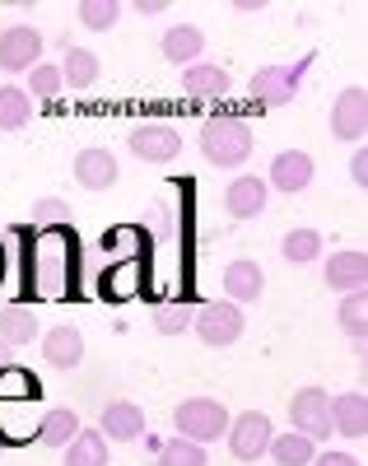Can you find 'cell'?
Wrapping results in <instances>:
<instances>
[{"mask_svg":"<svg viewBox=\"0 0 368 466\" xmlns=\"http://www.w3.org/2000/svg\"><path fill=\"white\" fill-rule=\"evenodd\" d=\"M200 154L215 164V168H242L252 154V127L242 116H210L200 127Z\"/></svg>","mask_w":368,"mask_h":466,"instance_id":"6da1fadb","label":"cell"},{"mask_svg":"<svg viewBox=\"0 0 368 466\" xmlns=\"http://www.w3.org/2000/svg\"><path fill=\"white\" fill-rule=\"evenodd\" d=\"M33 276H37V285H43L47 294H66V285H70V266H75V238L66 228H47L43 238L33 243Z\"/></svg>","mask_w":368,"mask_h":466,"instance_id":"7a4b0ae2","label":"cell"},{"mask_svg":"<svg viewBox=\"0 0 368 466\" xmlns=\"http://www.w3.org/2000/svg\"><path fill=\"white\" fill-rule=\"evenodd\" d=\"M173 424H178V439H191L206 448V443L229 434V410L215 397H187L173 406Z\"/></svg>","mask_w":368,"mask_h":466,"instance_id":"3957f363","label":"cell"},{"mask_svg":"<svg viewBox=\"0 0 368 466\" xmlns=\"http://www.w3.org/2000/svg\"><path fill=\"white\" fill-rule=\"evenodd\" d=\"M290 424L303 439H332V392L326 387H299L290 397Z\"/></svg>","mask_w":368,"mask_h":466,"instance_id":"277c9868","label":"cell"},{"mask_svg":"<svg viewBox=\"0 0 368 466\" xmlns=\"http://www.w3.org/2000/svg\"><path fill=\"white\" fill-rule=\"evenodd\" d=\"M271 439H275V424H271L266 410H242V415L229 420V452H233L238 461H257V457H266Z\"/></svg>","mask_w":368,"mask_h":466,"instance_id":"5b68a950","label":"cell"},{"mask_svg":"<svg viewBox=\"0 0 368 466\" xmlns=\"http://www.w3.org/2000/svg\"><path fill=\"white\" fill-rule=\"evenodd\" d=\"M242 308L238 303H229V299H220V303H206L196 313V336L206 340V345H215V350H229V345H238L242 340Z\"/></svg>","mask_w":368,"mask_h":466,"instance_id":"8992f818","label":"cell"},{"mask_svg":"<svg viewBox=\"0 0 368 466\" xmlns=\"http://www.w3.org/2000/svg\"><path fill=\"white\" fill-rule=\"evenodd\" d=\"M131 154L145 164H173L182 154V136L173 122H140L131 127Z\"/></svg>","mask_w":368,"mask_h":466,"instance_id":"52a82bcc","label":"cell"},{"mask_svg":"<svg viewBox=\"0 0 368 466\" xmlns=\"http://www.w3.org/2000/svg\"><path fill=\"white\" fill-rule=\"evenodd\" d=\"M43 61V28L10 24L0 33V70H33Z\"/></svg>","mask_w":368,"mask_h":466,"instance_id":"ba28073f","label":"cell"},{"mask_svg":"<svg viewBox=\"0 0 368 466\" xmlns=\"http://www.w3.org/2000/svg\"><path fill=\"white\" fill-rule=\"evenodd\" d=\"M317 177V164H312V154L303 149H284L271 159V173H266V187L271 191H290V197H299V191H308Z\"/></svg>","mask_w":368,"mask_h":466,"instance_id":"9c48e42d","label":"cell"},{"mask_svg":"<svg viewBox=\"0 0 368 466\" xmlns=\"http://www.w3.org/2000/svg\"><path fill=\"white\" fill-rule=\"evenodd\" d=\"M368 131V94L359 85H350L345 94H336L332 103V136L345 140V145H359Z\"/></svg>","mask_w":368,"mask_h":466,"instance_id":"30bf717a","label":"cell"},{"mask_svg":"<svg viewBox=\"0 0 368 466\" xmlns=\"http://www.w3.org/2000/svg\"><path fill=\"white\" fill-rule=\"evenodd\" d=\"M121 168H117V154L103 149V145H89V149H79L75 154V182L85 187V191H107L117 187Z\"/></svg>","mask_w":368,"mask_h":466,"instance_id":"8fae6325","label":"cell"},{"mask_svg":"<svg viewBox=\"0 0 368 466\" xmlns=\"http://www.w3.org/2000/svg\"><path fill=\"white\" fill-rule=\"evenodd\" d=\"M322 276H326V289H336V294L345 299V294L363 289L368 261H363V252H359V248H341V252H332V257H326Z\"/></svg>","mask_w":368,"mask_h":466,"instance_id":"7c38bea8","label":"cell"},{"mask_svg":"<svg viewBox=\"0 0 368 466\" xmlns=\"http://www.w3.org/2000/svg\"><path fill=\"white\" fill-rule=\"evenodd\" d=\"M266 197H271L266 177L242 173V177H233V182L224 187V210H229L233 219H252V215H261V210H266Z\"/></svg>","mask_w":368,"mask_h":466,"instance_id":"4fadbf2b","label":"cell"},{"mask_svg":"<svg viewBox=\"0 0 368 466\" xmlns=\"http://www.w3.org/2000/svg\"><path fill=\"white\" fill-rule=\"evenodd\" d=\"M98 434L112 443H136V439H145V410L136 406V401H107L103 406V420H98Z\"/></svg>","mask_w":368,"mask_h":466,"instance_id":"5bb4252c","label":"cell"},{"mask_svg":"<svg viewBox=\"0 0 368 466\" xmlns=\"http://www.w3.org/2000/svg\"><path fill=\"white\" fill-rule=\"evenodd\" d=\"M158 52H163V61H173V66L187 70V66L200 61V52H206V33H200L196 24H173V28H163Z\"/></svg>","mask_w":368,"mask_h":466,"instance_id":"9a60e30c","label":"cell"},{"mask_svg":"<svg viewBox=\"0 0 368 466\" xmlns=\"http://www.w3.org/2000/svg\"><path fill=\"white\" fill-rule=\"evenodd\" d=\"M332 434H341V439H363L368 434V401H363V392L332 397Z\"/></svg>","mask_w":368,"mask_h":466,"instance_id":"2e32d148","label":"cell"},{"mask_svg":"<svg viewBox=\"0 0 368 466\" xmlns=\"http://www.w3.org/2000/svg\"><path fill=\"white\" fill-rule=\"evenodd\" d=\"M224 289H229V303H257L261 289H266V276L257 261H229L224 266Z\"/></svg>","mask_w":368,"mask_h":466,"instance_id":"e0dca14e","label":"cell"},{"mask_svg":"<svg viewBox=\"0 0 368 466\" xmlns=\"http://www.w3.org/2000/svg\"><path fill=\"white\" fill-rule=\"evenodd\" d=\"M43 360L56 369H75L85 360V336H79V327H52L43 336Z\"/></svg>","mask_w":368,"mask_h":466,"instance_id":"ac0fdd59","label":"cell"},{"mask_svg":"<svg viewBox=\"0 0 368 466\" xmlns=\"http://www.w3.org/2000/svg\"><path fill=\"white\" fill-rule=\"evenodd\" d=\"M182 89L191 98H220V94H229V70L210 66V61H196L182 70Z\"/></svg>","mask_w":368,"mask_h":466,"instance_id":"d6986e66","label":"cell"},{"mask_svg":"<svg viewBox=\"0 0 368 466\" xmlns=\"http://www.w3.org/2000/svg\"><path fill=\"white\" fill-rule=\"evenodd\" d=\"M294 80H299V70H290V66H266V70H257V75H252V94H257L261 103L280 107V103H290Z\"/></svg>","mask_w":368,"mask_h":466,"instance_id":"ffe728a7","label":"cell"},{"mask_svg":"<svg viewBox=\"0 0 368 466\" xmlns=\"http://www.w3.org/2000/svg\"><path fill=\"white\" fill-rule=\"evenodd\" d=\"M79 430H85V424H79V415L70 406H52L43 420H37V439H43L47 448H66Z\"/></svg>","mask_w":368,"mask_h":466,"instance_id":"44dd1931","label":"cell"},{"mask_svg":"<svg viewBox=\"0 0 368 466\" xmlns=\"http://www.w3.org/2000/svg\"><path fill=\"white\" fill-rule=\"evenodd\" d=\"M266 452H271V461H275V466H312V457H317V443L290 430V434H275Z\"/></svg>","mask_w":368,"mask_h":466,"instance_id":"7402d4cb","label":"cell"},{"mask_svg":"<svg viewBox=\"0 0 368 466\" xmlns=\"http://www.w3.org/2000/svg\"><path fill=\"white\" fill-rule=\"evenodd\" d=\"M66 466H107V439L98 430H79L66 443Z\"/></svg>","mask_w":368,"mask_h":466,"instance_id":"603a6c76","label":"cell"},{"mask_svg":"<svg viewBox=\"0 0 368 466\" xmlns=\"http://www.w3.org/2000/svg\"><path fill=\"white\" fill-rule=\"evenodd\" d=\"M33 116V98L19 85H0V131H24Z\"/></svg>","mask_w":368,"mask_h":466,"instance_id":"cb8c5ba5","label":"cell"},{"mask_svg":"<svg viewBox=\"0 0 368 466\" xmlns=\"http://www.w3.org/2000/svg\"><path fill=\"white\" fill-rule=\"evenodd\" d=\"M94 80H98V56H94L89 47H70L66 61H61V85H70V89H89Z\"/></svg>","mask_w":368,"mask_h":466,"instance_id":"d4e9b609","label":"cell"},{"mask_svg":"<svg viewBox=\"0 0 368 466\" xmlns=\"http://www.w3.org/2000/svg\"><path fill=\"white\" fill-rule=\"evenodd\" d=\"M280 252H284L290 266H308V261L322 257V233L317 228H290V233H284V243H280Z\"/></svg>","mask_w":368,"mask_h":466,"instance_id":"484cf974","label":"cell"},{"mask_svg":"<svg viewBox=\"0 0 368 466\" xmlns=\"http://www.w3.org/2000/svg\"><path fill=\"white\" fill-rule=\"evenodd\" d=\"M363 313H368V294H363V289H354V294L341 299L336 322H341V331H345L354 345H363Z\"/></svg>","mask_w":368,"mask_h":466,"instance_id":"4316f807","label":"cell"},{"mask_svg":"<svg viewBox=\"0 0 368 466\" xmlns=\"http://www.w3.org/2000/svg\"><path fill=\"white\" fill-rule=\"evenodd\" d=\"M158 466H210L206 448L191 443V439H169L158 448Z\"/></svg>","mask_w":368,"mask_h":466,"instance_id":"83f0119b","label":"cell"},{"mask_svg":"<svg viewBox=\"0 0 368 466\" xmlns=\"http://www.w3.org/2000/svg\"><path fill=\"white\" fill-rule=\"evenodd\" d=\"M79 24L85 28H117V19H121V5H112V0H79Z\"/></svg>","mask_w":368,"mask_h":466,"instance_id":"f1b7e54d","label":"cell"},{"mask_svg":"<svg viewBox=\"0 0 368 466\" xmlns=\"http://www.w3.org/2000/svg\"><path fill=\"white\" fill-rule=\"evenodd\" d=\"M61 94V66H33L28 70V98H56Z\"/></svg>","mask_w":368,"mask_h":466,"instance_id":"f546056e","label":"cell"},{"mask_svg":"<svg viewBox=\"0 0 368 466\" xmlns=\"http://www.w3.org/2000/svg\"><path fill=\"white\" fill-rule=\"evenodd\" d=\"M0 336H5L10 345L33 340V318L24 313V308H5V313H0Z\"/></svg>","mask_w":368,"mask_h":466,"instance_id":"4dcf8cb0","label":"cell"},{"mask_svg":"<svg viewBox=\"0 0 368 466\" xmlns=\"http://www.w3.org/2000/svg\"><path fill=\"white\" fill-rule=\"evenodd\" d=\"M154 327H158L163 336L187 331V327H191V308H154Z\"/></svg>","mask_w":368,"mask_h":466,"instance_id":"1f68e13d","label":"cell"},{"mask_svg":"<svg viewBox=\"0 0 368 466\" xmlns=\"http://www.w3.org/2000/svg\"><path fill=\"white\" fill-rule=\"evenodd\" d=\"M33 215H37V224H61L70 210H66V201L47 197V201H37V206H33Z\"/></svg>","mask_w":368,"mask_h":466,"instance_id":"d6a6232c","label":"cell"},{"mask_svg":"<svg viewBox=\"0 0 368 466\" xmlns=\"http://www.w3.org/2000/svg\"><path fill=\"white\" fill-rule=\"evenodd\" d=\"M312 466H363L359 457H350V452H317L312 457Z\"/></svg>","mask_w":368,"mask_h":466,"instance_id":"836d02e7","label":"cell"},{"mask_svg":"<svg viewBox=\"0 0 368 466\" xmlns=\"http://www.w3.org/2000/svg\"><path fill=\"white\" fill-rule=\"evenodd\" d=\"M350 182H354V187H363V182H368V154H363V149L350 159Z\"/></svg>","mask_w":368,"mask_h":466,"instance_id":"e575fe53","label":"cell"},{"mask_svg":"<svg viewBox=\"0 0 368 466\" xmlns=\"http://www.w3.org/2000/svg\"><path fill=\"white\" fill-rule=\"evenodd\" d=\"M163 10H169L163 0H140V5H136V15H145V19H154V15H163Z\"/></svg>","mask_w":368,"mask_h":466,"instance_id":"d590c367","label":"cell"}]
</instances>
